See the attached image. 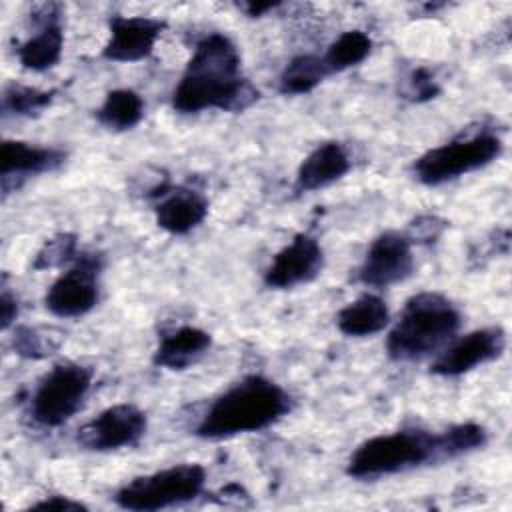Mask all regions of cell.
Returning <instances> with one entry per match:
<instances>
[{
    "mask_svg": "<svg viewBox=\"0 0 512 512\" xmlns=\"http://www.w3.org/2000/svg\"><path fill=\"white\" fill-rule=\"evenodd\" d=\"M258 98V90L242 78L236 44L224 34L204 36L174 88L172 106L180 114L208 108L240 112Z\"/></svg>",
    "mask_w": 512,
    "mask_h": 512,
    "instance_id": "6da1fadb",
    "label": "cell"
},
{
    "mask_svg": "<svg viewBox=\"0 0 512 512\" xmlns=\"http://www.w3.org/2000/svg\"><path fill=\"white\" fill-rule=\"evenodd\" d=\"M290 394L264 376H246L218 396L196 426L208 440L258 432L290 412Z\"/></svg>",
    "mask_w": 512,
    "mask_h": 512,
    "instance_id": "7a4b0ae2",
    "label": "cell"
},
{
    "mask_svg": "<svg viewBox=\"0 0 512 512\" xmlns=\"http://www.w3.org/2000/svg\"><path fill=\"white\" fill-rule=\"evenodd\" d=\"M460 326V312L438 292L412 296L386 338V352L392 360H420L452 340Z\"/></svg>",
    "mask_w": 512,
    "mask_h": 512,
    "instance_id": "3957f363",
    "label": "cell"
},
{
    "mask_svg": "<svg viewBox=\"0 0 512 512\" xmlns=\"http://www.w3.org/2000/svg\"><path fill=\"white\" fill-rule=\"evenodd\" d=\"M442 436L424 430H400L362 442L348 460L352 478H380L426 462L444 460Z\"/></svg>",
    "mask_w": 512,
    "mask_h": 512,
    "instance_id": "277c9868",
    "label": "cell"
},
{
    "mask_svg": "<svg viewBox=\"0 0 512 512\" xmlns=\"http://www.w3.org/2000/svg\"><path fill=\"white\" fill-rule=\"evenodd\" d=\"M204 482V466L178 464L130 480L116 492L114 500L124 510H160L194 500L202 492Z\"/></svg>",
    "mask_w": 512,
    "mask_h": 512,
    "instance_id": "5b68a950",
    "label": "cell"
},
{
    "mask_svg": "<svg viewBox=\"0 0 512 512\" xmlns=\"http://www.w3.org/2000/svg\"><path fill=\"white\" fill-rule=\"evenodd\" d=\"M92 386V372L80 364H56L36 386L30 402L34 422L56 428L68 422L86 400Z\"/></svg>",
    "mask_w": 512,
    "mask_h": 512,
    "instance_id": "8992f818",
    "label": "cell"
},
{
    "mask_svg": "<svg viewBox=\"0 0 512 512\" xmlns=\"http://www.w3.org/2000/svg\"><path fill=\"white\" fill-rule=\"evenodd\" d=\"M502 154L500 138L478 134L466 140H454L424 152L412 166L414 176L428 186L454 180L462 174L484 168Z\"/></svg>",
    "mask_w": 512,
    "mask_h": 512,
    "instance_id": "52a82bcc",
    "label": "cell"
},
{
    "mask_svg": "<svg viewBox=\"0 0 512 512\" xmlns=\"http://www.w3.org/2000/svg\"><path fill=\"white\" fill-rule=\"evenodd\" d=\"M146 426V414L138 406L122 402L102 410L96 418L86 422L78 430V442L96 452L118 450L134 446L144 436Z\"/></svg>",
    "mask_w": 512,
    "mask_h": 512,
    "instance_id": "ba28073f",
    "label": "cell"
},
{
    "mask_svg": "<svg viewBox=\"0 0 512 512\" xmlns=\"http://www.w3.org/2000/svg\"><path fill=\"white\" fill-rule=\"evenodd\" d=\"M98 256H82L46 292V308L60 318H78L98 302Z\"/></svg>",
    "mask_w": 512,
    "mask_h": 512,
    "instance_id": "9c48e42d",
    "label": "cell"
},
{
    "mask_svg": "<svg viewBox=\"0 0 512 512\" xmlns=\"http://www.w3.org/2000/svg\"><path fill=\"white\" fill-rule=\"evenodd\" d=\"M412 270L414 256L410 238L398 232H384L370 244L358 276L366 286L386 288L406 280Z\"/></svg>",
    "mask_w": 512,
    "mask_h": 512,
    "instance_id": "30bf717a",
    "label": "cell"
},
{
    "mask_svg": "<svg viewBox=\"0 0 512 512\" xmlns=\"http://www.w3.org/2000/svg\"><path fill=\"white\" fill-rule=\"evenodd\" d=\"M324 264V252L318 240L310 234H298L284 246L264 272L268 288L286 290L314 280Z\"/></svg>",
    "mask_w": 512,
    "mask_h": 512,
    "instance_id": "8fae6325",
    "label": "cell"
},
{
    "mask_svg": "<svg viewBox=\"0 0 512 512\" xmlns=\"http://www.w3.org/2000/svg\"><path fill=\"white\" fill-rule=\"evenodd\" d=\"M506 348V334L502 328H480L474 330L452 346H448L432 362V372L440 376H460L474 370L480 364H486L498 358Z\"/></svg>",
    "mask_w": 512,
    "mask_h": 512,
    "instance_id": "7c38bea8",
    "label": "cell"
},
{
    "mask_svg": "<svg viewBox=\"0 0 512 512\" xmlns=\"http://www.w3.org/2000/svg\"><path fill=\"white\" fill-rule=\"evenodd\" d=\"M164 22L148 16H112L102 56L112 62H138L152 54Z\"/></svg>",
    "mask_w": 512,
    "mask_h": 512,
    "instance_id": "4fadbf2b",
    "label": "cell"
},
{
    "mask_svg": "<svg viewBox=\"0 0 512 512\" xmlns=\"http://www.w3.org/2000/svg\"><path fill=\"white\" fill-rule=\"evenodd\" d=\"M350 170V158L342 144L324 142L316 146L296 172V190L312 192L340 180Z\"/></svg>",
    "mask_w": 512,
    "mask_h": 512,
    "instance_id": "5bb4252c",
    "label": "cell"
},
{
    "mask_svg": "<svg viewBox=\"0 0 512 512\" xmlns=\"http://www.w3.org/2000/svg\"><path fill=\"white\" fill-rule=\"evenodd\" d=\"M156 224L170 234L194 230L208 214V202L194 190L178 188L166 194L154 208Z\"/></svg>",
    "mask_w": 512,
    "mask_h": 512,
    "instance_id": "9a60e30c",
    "label": "cell"
},
{
    "mask_svg": "<svg viewBox=\"0 0 512 512\" xmlns=\"http://www.w3.org/2000/svg\"><path fill=\"white\" fill-rule=\"evenodd\" d=\"M64 158L66 154L56 148L32 146L20 140H4L0 156L2 180L6 184L14 176H28L54 170L64 162Z\"/></svg>",
    "mask_w": 512,
    "mask_h": 512,
    "instance_id": "2e32d148",
    "label": "cell"
},
{
    "mask_svg": "<svg viewBox=\"0 0 512 512\" xmlns=\"http://www.w3.org/2000/svg\"><path fill=\"white\" fill-rule=\"evenodd\" d=\"M210 344L212 338L202 328L182 326L160 340L154 352V364L168 370H184L200 360L208 352Z\"/></svg>",
    "mask_w": 512,
    "mask_h": 512,
    "instance_id": "e0dca14e",
    "label": "cell"
},
{
    "mask_svg": "<svg viewBox=\"0 0 512 512\" xmlns=\"http://www.w3.org/2000/svg\"><path fill=\"white\" fill-rule=\"evenodd\" d=\"M388 320L390 312L386 302L376 294H362L338 312L336 324L342 334L362 338L384 330Z\"/></svg>",
    "mask_w": 512,
    "mask_h": 512,
    "instance_id": "ac0fdd59",
    "label": "cell"
},
{
    "mask_svg": "<svg viewBox=\"0 0 512 512\" xmlns=\"http://www.w3.org/2000/svg\"><path fill=\"white\" fill-rule=\"evenodd\" d=\"M62 44H64V34H62L58 16L56 14H52L50 18L46 16L40 30L18 48V60L28 70H34V72L48 70L60 60Z\"/></svg>",
    "mask_w": 512,
    "mask_h": 512,
    "instance_id": "d6986e66",
    "label": "cell"
},
{
    "mask_svg": "<svg viewBox=\"0 0 512 512\" xmlns=\"http://www.w3.org/2000/svg\"><path fill=\"white\" fill-rule=\"evenodd\" d=\"M144 116V102L138 92L130 88H118L106 94L98 108V120L110 130H130Z\"/></svg>",
    "mask_w": 512,
    "mask_h": 512,
    "instance_id": "ffe728a7",
    "label": "cell"
},
{
    "mask_svg": "<svg viewBox=\"0 0 512 512\" xmlns=\"http://www.w3.org/2000/svg\"><path fill=\"white\" fill-rule=\"evenodd\" d=\"M330 70L326 68L324 60L312 54H300L292 58L286 68L280 74L278 88L282 94L298 96V94H308L312 92L326 76Z\"/></svg>",
    "mask_w": 512,
    "mask_h": 512,
    "instance_id": "44dd1931",
    "label": "cell"
},
{
    "mask_svg": "<svg viewBox=\"0 0 512 512\" xmlns=\"http://www.w3.org/2000/svg\"><path fill=\"white\" fill-rule=\"evenodd\" d=\"M372 50V40L362 30H348L342 32L322 56L326 68L330 72H342L360 64Z\"/></svg>",
    "mask_w": 512,
    "mask_h": 512,
    "instance_id": "7402d4cb",
    "label": "cell"
},
{
    "mask_svg": "<svg viewBox=\"0 0 512 512\" xmlns=\"http://www.w3.org/2000/svg\"><path fill=\"white\" fill-rule=\"evenodd\" d=\"M54 98V92L50 90H38L30 86H8L2 94V112L14 114V116H32L42 112Z\"/></svg>",
    "mask_w": 512,
    "mask_h": 512,
    "instance_id": "603a6c76",
    "label": "cell"
},
{
    "mask_svg": "<svg viewBox=\"0 0 512 512\" xmlns=\"http://www.w3.org/2000/svg\"><path fill=\"white\" fill-rule=\"evenodd\" d=\"M440 436H442V446H444L446 458H454L458 454L470 452L474 448L484 446V442H486V430L474 422L456 424V426L440 432Z\"/></svg>",
    "mask_w": 512,
    "mask_h": 512,
    "instance_id": "cb8c5ba5",
    "label": "cell"
},
{
    "mask_svg": "<svg viewBox=\"0 0 512 512\" xmlns=\"http://www.w3.org/2000/svg\"><path fill=\"white\" fill-rule=\"evenodd\" d=\"M74 238L64 234V236H56L52 240L46 242V246L38 252L34 268H54L60 266L62 262L70 260V256L74 254Z\"/></svg>",
    "mask_w": 512,
    "mask_h": 512,
    "instance_id": "d4e9b609",
    "label": "cell"
},
{
    "mask_svg": "<svg viewBox=\"0 0 512 512\" xmlns=\"http://www.w3.org/2000/svg\"><path fill=\"white\" fill-rule=\"evenodd\" d=\"M440 92V86L436 84L434 76L426 68H416L408 76V88L406 96L414 102H424L430 98H436Z\"/></svg>",
    "mask_w": 512,
    "mask_h": 512,
    "instance_id": "484cf974",
    "label": "cell"
},
{
    "mask_svg": "<svg viewBox=\"0 0 512 512\" xmlns=\"http://www.w3.org/2000/svg\"><path fill=\"white\" fill-rule=\"evenodd\" d=\"M14 348L18 350V354H24V356H42L44 354V346L40 342V336L34 332V330H28V328H22L16 332L14 336Z\"/></svg>",
    "mask_w": 512,
    "mask_h": 512,
    "instance_id": "4316f807",
    "label": "cell"
},
{
    "mask_svg": "<svg viewBox=\"0 0 512 512\" xmlns=\"http://www.w3.org/2000/svg\"><path fill=\"white\" fill-rule=\"evenodd\" d=\"M34 510H86V506L82 502L70 500L66 496H50L42 502L32 504Z\"/></svg>",
    "mask_w": 512,
    "mask_h": 512,
    "instance_id": "83f0119b",
    "label": "cell"
},
{
    "mask_svg": "<svg viewBox=\"0 0 512 512\" xmlns=\"http://www.w3.org/2000/svg\"><path fill=\"white\" fill-rule=\"evenodd\" d=\"M18 316V302L16 298L10 294V292H2V298H0V320H2V328L6 330Z\"/></svg>",
    "mask_w": 512,
    "mask_h": 512,
    "instance_id": "f1b7e54d",
    "label": "cell"
},
{
    "mask_svg": "<svg viewBox=\"0 0 512 512\" xmlns=\"http://www.w3.org/2000/svg\"><path fill=\"white\" fill-rule=\"evenodd\" d=\"M278 4H280V2H246V4H242V10H244L248 16L256 18V16L266 14L268 10H274Z\"/></svg>",
    "mask_w": 512,
    "mask_h": 512,
    "instance_id": "f546056e",
    "label": "cell"
}]
</instances>
